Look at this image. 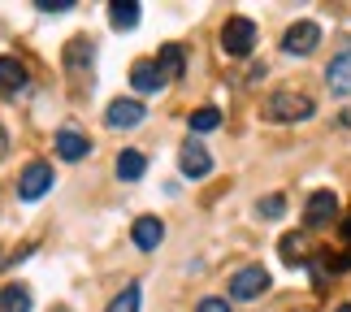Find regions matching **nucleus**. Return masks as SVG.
<instances>
[{"instance_id": "a878e982", "label": "nucleus", "mask_w": 351, "mask_h": 312, "mask_svg": "<svg viewBox=\"0 0 351 312\" xmlns=\"http://www.w3.org/2000/svg\"><path fill=\"white\" fill-rule=\"evenodd\" d=\"M52 312H70V308H52Z\"/></svg>"}, {"instance_id": "20e7f679", "label": "nucleus", "mask_w": 351, "mask_h": 312, "mask_svg": "<svg viewBox=\"0 0 351 312\" xmlns=\"http://www.w3.org/2000/svg\"><path fill=\"white\" fill-rule=\"evenodd\" d=\"M265 291H269V269L261 265H243L230 278V300H261Z\"/></svg>"}, {"instance_id": "0eeeda50", "label": "nucleus", "mask_w": 351, "mask_h": 312, "mask_svg": "<svg viewBox=\"0 0 351 312\" xmlns=\"http://www.w3.org/2000/svg\"><path fill=\"white\" fill-rule=\"evenodd\" d=\"M143 100H113L109 108H104V121H109L113 130H130V126H139L143 121Z\"/></svg>"}, {"instance_id": "393cba45", "label": "nucleus", "mask_w": 351, "mask_h": 312, "mask_svg": "<svg viewBox=\"0 0 351 312\" xmlns=\"http://www.w3.org/2000/svg\"><path fill=\"white\" fill-rule=\"evenodd\" d=\"M334 312H351V304H343V308H334Z\"/></svg>"}, {"instance_id": "9d476101", "label": "nucleus", "mask_w": 351, "mask_h": 312, "mask_svg": "<svg viewBox=\"0 0 351 312\" xmlns=\"http://www.w3.org/2000/svg\"><path fill=\"white\" fill-rule=\"evenodd\" d=\"M22 87H26V65L5 52V57H0V96H5V100H18Z\"/></svg>"}, {"instance_id": "a211bd4d", "label": "nucleus", "mask_w": 351, "mask_h": 312, "mask_svg": "<svg viewBox=\"0 0 351 312\" xmlns=\"http://www.w3.org/2000/svg\"><path fill=\"white\" fill-rule=\"evenodd\" d=\"M156 61H160V70H165L169 78H178V74H182V65H186V61H182V48H178V44H165V48L156 52Z\"/></svg>"}, {"instance_id": "6ab92c4d", "label": "nucleus", "mask_w": 351, "mask_h": 312, "mask_svg": "<svg viewBox=\"0 0 351 312\" xmlns=\"http://www.w3.org/2000/svg\"><path fill=\"white\" fill-rule=\"evenodd\" d=\"M304 256H308L304 235H287V239H282V261H287L291 269H295V265H304Z\"/></svg>"}, {"instance_id": "dca6fc26", "label": "nucleus", "mask_w": 351, "mask_h": 312, "mask_svg": "<svg viewBox=\"0 0 351 312\" xmlns=\"http://www.w3.org/2000/svg\"><path fill=\"white\" fill-rule=\"evenodd\" d=\"M109 18H113L117 31H134V26H139V5H134V0H113Z\"/></svg>"}, {"instance_id": "4468645a", "label": "nucleus", "mask_w": 351, "mask_h": 312, "mask_svg": "<svg viewBox=\"0 0 351 312\" xmlns=\"http://www.w3.org/2000/svg\"><path fill=\"white\" fill-rule=\"evenodd\" d=\"M143 169H147V160H143L139 147H126V152H117V178H121V182H139Z\"/></svg>"}, {"instance_id": "f257e3e1", "label": "nucleus", "mask_w": 351, "mask_h": 312, "mask_svg": "<svg viewBox=\"0 0 351 312\" xmlns=\"http://www.w3.org/2000/svg\"><path fill=\"white\" fill-rule=\"evenodd\" d=\"M317 113V104L313 96H304V91H274V96L265 100V117L269 121H304V117H313Z\"/></svg>"}, {"instance_id": "1a4fd4ad", "label": "nucleus", "mask_w": 351, "mask_h": 312, "mask_svg": "<svg viewBox=\"0 0 351 312\" xmlns=\"http://www.w3.org/2000/svg\"><path fill=\"white\" fill-rule=\"evenodd\" d=\"M339 217V195L334 191H313L308 195V208H304V221L308 226H326Z\"/></svg>"}, {"instance_id": "4be33fe9", "label": "nucleus", "mask_w": 351, "mask_h": 312, "mask_svg": "<svg viewBox=\"0 0 351 312\" xmlns=\"http://www.w3.org/2000/svg\"><path fill=\"white\" fill-rule=\"evenodd\" d=\"M195 312H230V304L217 300V295H208V300H199V304H195Z\"/></svg>"}, {"instance_id": "f8f14e48", "label": "nucleus", "mask_w": 351, "mask_h": 312, "mask_svg": "<svg viewBox=\"0 0 351 312\" xmlns=\"http://www.w3.org/2000/svg\"><path fill=\"white\" fill-rule=\"evenodd\" d=\"M87 152H91V139H87V134H78L74 126H61L57 130V156L61 160H87Z\"/></svg>"}, {"instance_id": "9b49d317", "label": "nucleus", "mask_w": 351, "mask_h": 312, "mask_svg": "<svg viewBox=\"0 0 351 312\" xmlns=\"http://www.w3.org/2000/svg\"><path fill=\"white\" fill-rule=\"evenodd\" d=\"M130 239H134V248L152 252V248L165 243V221H160V217H139V221L130 226Z\"/></svg>"}, {"instance_id": "423d86ee", "label": "nucleus", "mask_w": 351, "mask_h": 312, "mask_svg": "<svg viewBox=\"0 0 351 312\" xmlns=\"http://www.w3.org/2000/svg\"><path fill=\"white\" fill-rule=\"evenodd\" d=\"M165 83H169V74L160 70V61H156V57L134 61V70H130V87L139 91V96H156V91H165Z\"/></svg>"}, {"instance_id": "f3484780", "label": "nucleus", "mask_w": 351, "mask_h": 312, "mask_svg": "<svg viewBox=\"0 0 351 312\" xmlns=\"http://www.w3.org/2000/svg\"><path fill=\"white\" fill-rule=\"evenodd\" d=\"M186 126H191V134H208V130H217V126H221V108H213V104L195 108V113L186 117Z\"/></svg>"}, {"instance_id": "bb28decb", "label": "nucleus", "mask_w": 351, "mask_h": 312, "mask_svg": "<svg viewBox=\"0 0 351 312\" xmlns=\"http://www.w3.org/2000/svg\"><path fill=\"white\" fill-rule=\"evenodd\" d=\"M347 235H351V217H347Z\"/></svg>"}, {"instance_id": "ddd939ff", "label": "nucleus", "mask_w": 351, "mask_h": 312, "mask_svg": "<svg viewBox=\"0 0 351 312\" xmlns=\"http://www.w3.org/2000/svg\"><path fill=\"white\" fill-rule=\"evenodd\" d=\"M326 83H330L334 96H351V48L339 52V57L326 65Z\"/></svg>"}, {"instance_id": "2eb2a0df", "label": "nucleus", "mask_w": 351, "mask_h": 312, "mask_svg": "<svg viewBox=\"0 0 351 312\" xmlns=\"http://www.w3.org/2000/svg\"><path fill=\"white\" fill-rule=\"evenodd\" d=\"M0 312H31V291H26L22 282H9V287L0 291Z\"/></svg>"}, {"instance_id": "b1692460", "label": "nucleus", "mask_w": 351, "mask_h": 312, "mask_svg": "<svg viewBox=\"0 0 351 312\" xmlns=\"http://www.w3.org/2000/svg\"><path fill=\"white\" fill-rule=\"evenodd\" d=\"M5 152H9V139H5V126H0V160H5Z\"/></svg>"}, {"instance_id": "412c9836", "label": "nucleus", "mask_w": 351, "mask_h": 312, "mask_svg": "<svg viewBox=\"0 0 351 312\" xmlns=\"http://www.w3.org/2000/svg\"><path fill=\"white\" fill-rule=\"evenodd\" d=\"M256 213H261V217H269V221H274V217H282V213H287V200H282V195H265L261 204H256Z\"/></svg>"}, {"instance_id": "6e6552de", "label": "nucleus", "mask_w": 351, "mask_h": 312, "mask_svg": "<svg viewBox=\"0 0 351 312\" xmlns=\"http://www.w3.org/2000/svg\"><path fill=\"white\" fill-rule=\"evenodd\" d=\"M178 165H182L186 178H208V173H213V156H208L195 139H186L182 152H178Z\"/></svg>"}, {"instance_id": "aec40b11", "label": "nucleus", "mask_w": 351, "mask_h": 312, "mask_svg": "<svg viewBox=\"0 0 351 312\" xmlns=\"http://www.w3.org/2000/svg\"><path fill=\"white\" fill-rule=\"evenodd\" d=\"M104 312H139V282H130V287L121 291V295H113Z\"/></svg>"}, {"instance_id": "5701e85b", "label": "nucleus", "mask_w": 351, "mask_h": 312, "mask_svg": "<svg viewBox=\"0 0 351 312\" xmlns=\"http://www.w3.org/2000/svg\"><path fill=\"white\" fill-rule=\"evenodd\" d=\"M35 9L39 13H65V9H70V0H39Z\"/></svg>"}, {"instance_id": "7ed1b4c3", "label": "nucleus", "mask_w": 351, "mask_h": 312, "mask_svg": "<svg viewBox=\"0 0 351 312\" xmlns=\"http://www.w3.org/2000/svg\"><path fill=\"white\" fill-rule=\"evenodd\" d=\"M48 191H52V165L48 160H31V165L22 169V178H18V195L26 204H35V200H44Z\"/></svg>"}, {"instance_id": "f03ea898", "label": "nucleus", "mask_w": 351, "mask_h": 312, "mask_svg": "<svg viewBox=\"0 0 351 312\" xmlns=\"http://www.w3.org/2000/svg\"><path fill=\"white\" fill-rule=\"evenodd\" d=\"M221 48H226V57H247V52L256 48V22L252 18H230L221 26Z\"/></svg>"}, {"instance_id": "39448f33", "label": "nucleus", "mask_w": 351, "mask_h": 312, "mask_svg": "<svg viewBox=\"0 0 351 312\" xmlns=\"http://www.w3.org/2000/svg\"><path fill=\"white\" fill-rule=\"evenodd\" d=\"M317 44H321V26L308 22V18L287 26V35H282V52H287V57H308Z\"/></svg>"}]
</instances>
